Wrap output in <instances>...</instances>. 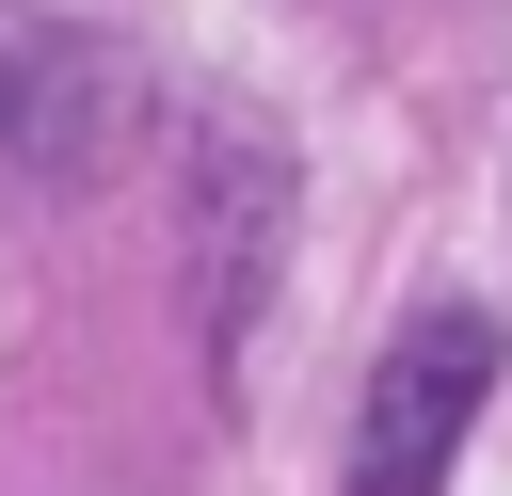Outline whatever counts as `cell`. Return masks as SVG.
Here are the masks:
<instances>
[{"label": "cell", "mask_w": 512, "mask_h": 496, "mask_svg": "<svg viewBox=\"0 0 512 496\" xmlns=\"http://www.w3.org/2000/svg\"><path fill=\"white\" fill-rule=\"evenodd\" d=\"M128 128H144V64L64 0H0V176L80 192L128 160Z\"/></svg>", "instance_id": "obj_1"}, {"label": "cell", "mask_w": 512, "mask_h": 496, "mask_svg": "<svg viewBox=\"0 0 512 496\" xmlns=\"http://www.w3.org/2000/svg\"><path fill=\"white\" fill-rule=\"evenodd\" d=\"M496 368H512V336H496L480 304H416V320L384 336L368 400H352V496H448V464H464Z\"/></svg>", "instance_id": "obj_2"}, {"label": "cell", "mask_w": 512, "mask_h": 496, "mask_svg": "<svg viewBox=\"0 0 512 496\" xmlns=\"http://www.w3.org/2000/svg\"><path fill=\"white\" fill-rule=\"evenodd\" d=\"M272 256H288V144L224 112V128H192V320H208V368H224V384H240V352H256Z\"/></svg>", "instance_id": "obj_3"}]
</instances>
